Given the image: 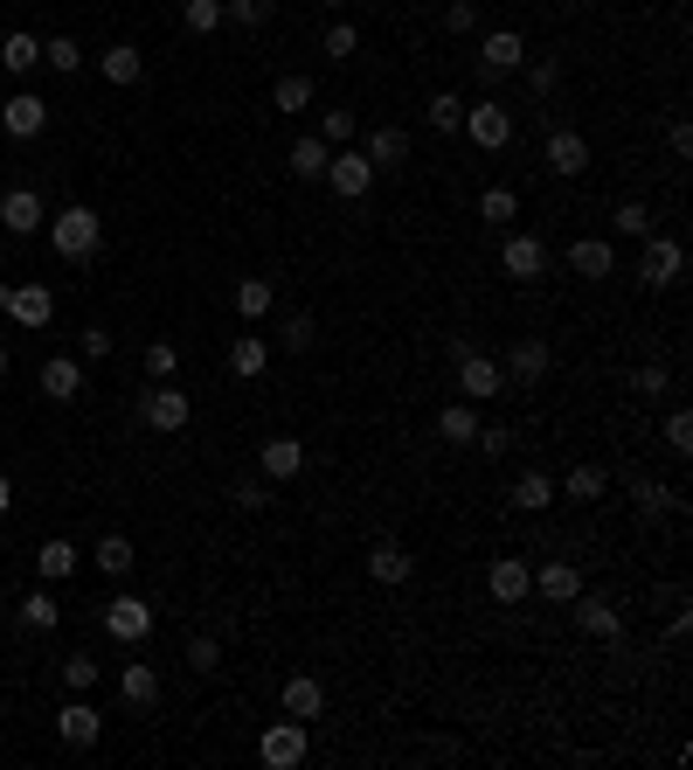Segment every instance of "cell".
Segmentation results:
<instances>
[{"mask_svg": "<svg viewBox=\"0 0 693 770\" xmlns=\"http://www.w3.org/2000/svg\"><path fill=\"white\" fill-rule=\"evenodd\" d=\"M527 63V42L513 35V29H493L485 35V49H479V76H513Z\"/></svg>", "mask_w": 693, "mask_h": 770, "instance_id": "14", "label": "cell"}, {"mask_svg": "<svg viewBox=\"0 0 693 770\" xmlns=\"http://www.w3.org/2000/svg\"><path fill=\"white\" fill-rule=\"evenodd\" d=\"M361 153H368V167H375V174H389V167L409 160V133H402V125H375V133L361 139Z\"/></svg>", "mask_w": 693, "mask_h": 770, "instance_id": "22", "label": "cell"}, {"mask_svg": "<svg viewBox=\"0 0 693 770\" xmlns=\"http://www.w3.org/2000/svg\"><path fill=\"white\" fill-rule=\"evenodd\" d=\"M181 375V347L174 341H146V382H174Z\"/></svg>", "mask_w": 693, "mask_h": 770, "instance_id": "41", "label": "cell"}, {"mask_svg": "<svg viewBox=\"0 0 693 770\" xmlns=\"http://www.w3.org/2000/svg\"><path fill=\"white\" fill-rule=\"evenodd\" d=\"M319 341V326H313V313H292L285 326H277V347H292V354H305V347H313Z\"/></svg>", "mask_w": 693, "mask_h": 770, "instance_id": "49", "label": "cell"}, {"mask_svg": "<svg viewBox=\"0 0 693 770\" xmlns=\"http://www.w3.org/2000/svg\"><path fill=\"white\" fill-rule=\"evenodd\" d=\"M256 466H264V479H298V472H305V445H298V438H264Z\"/></svg>", "mask_w": 693, "mask_h": 770, "instance_id": "24", "label": "cell"}, {"mask_svg": "<svg viewBox=\"0 0 693 770\" xmlns=\"http://www.w3.org/2000/svg\"><path fill=\"white\" fill-rule=\"evenodd\" d=\"M500 271H506V278H521V285H534V278L548 271V243H542V237H527V229H513V237L500 243Z\"/></svg>", "mask_w": 693, "mask_h": 770, "instance_id": "11", "label": "cell"}, {"mask_svg": "<svg viewBox=\"0 0 693 770\" xmlns=\"http://www.w3.org/2000/svg\"><path fill=\"white\" fill-rule=\"evenodd\" d=\"M485 590H493V604H527L534 597V562L527 555H493L485 562Z\"/></svg>", "mask_w": 693, "mask_h": 770, "instance_id": "5", "label": "cell"}, {"mask_svg": "<svg viewBox=\"0 0 693 770\" xmlns=\"http://www.w3.org/2000/svg\"><path fill=\"white\" fill-rule=\"evenodd\" d=\"M319 708H326V687L313 674H292L285 680V715H292V722H319Z\"/></svg>", "mask_w": 693, "mask_h": 770, "instance_id": "27", "label": "cell"}, {"mask_svg": "<svg viewBox=\"0 0 693 770\" xmlns=\"http://www.w3.org/2000/svg\"><path fill=\"white\" fill-rule=\"evenodd\" d=\"M576 632L610 646V638H624V618H618V604H603V597H589V590H582V597H576Z\"/></svg>", "mask_w": 693, "mask_h": 770, "instance_id": "18", "label": "cell"}, {"mask_svg": "<svg viewBox=\"0 0 693 770\" xmlns=\"http://www.w3.org/2000/svg\"><path fill=\"white\" fill-rule=\"evenodd\" d=\"M542 167L561 174V181H576V174H589V139L576 133V125H555V133L542 139Z\"/></svg>", "mask_w": 693, "mask_h": 770, "instance_id": "7", "label": "cell"}, {"mask_svg": "<svg viewBox=\"0 0 693 770\" xmlns=\"http://www.w3.org/2000/svg\"><path fill=\"white\" fill-rule=\"evenodd\" d=\"M680 271H686V250L673 237H645V250H638V278H645L652 292H665V285H680Z\"/></svg>", "mask_w": 693, "mask_h": 770, "instance_id": "9", "label": "cell"}, {"mask_svg": "<svg viewBox=\"0 0 693 770\" xmlns=\"http://www.w3.org/2000/svg\"><path fill=\"white\" fill-rule=\"evenodd\" d=\"M319 49H326V56H333V63H347V56H354V49H361V29H354V21H333V29L319 35Z\"/></svg>", "mask_w": 693, "mask_h": 770, "instance_id": "46", "label": "cell"}, {"mask_svg": "<svg viewBox=\"0 0 693 770\" xmlns=\"http://www.w3.org/2000/svg\"><path fill=\"white\" fill-rule=\"evenodd\" d=\"M49 243H56V257L84 264V257H97V243H105V222H97V209L70 201V209H56V216H49Z\"/></svg>", "mask_w": 693, "mask_h": 770, "instance_id": "1", "label": "cell"}, {"mask_svg": "<svg viewBox=\"0 0 693 770\" xmlns=\"http://www.w3.org/2000/svg\"><path fill=\"white\" fill-rule=\"evenodd\" d=\"M458 125H465V97L438 91V97H430V133H458Z\"/></svg>", "mask_w": 693, "mask_h": 770, "instance_id": "45", "label": "cell"}, {"mask_svg": "<svg viewBox=\"0 0 693 770\" xmlns=\"http://www.w3.org/2000/svg\"><path fill=\"white\" fill-rule=\"evenodd\" d=\"M444 29L451 35H472L479 29V8H472V0H451V8H444Z\"/></svg>", "mask_w": 693, "mask_h": 770, "instance_id": "56", "label": "cell"}, {"mask_svg": "<svg viewBox=\"0 0 693 770\" xmlns=\"http://www.w3.org/2000/svg\"><path fill=\"white\" fill-rule=\"evenodd\" d=\"M0 229H8V237H35L42 229V195L35 188H8L0 195Z\"/></svg>", "mask_w": 693, "mask_h": 770, "instance_id": "16", "label": "cell"}, {"mask_svg": "<svg viewBox=\"0 0 693 770\" xmlns=\"http://www.w3.org/2000/svg\"><path fill=\"white\" fill-rule=\"evenodd\" d=\"M319 139L326 146H354V139H361V118H354V112H326L319 118Z\"/></svg>", "mask_w": 693, "mask_h": 770, "instance_id": "47", "label": "cell"}, {"mask_svg": "<svg viewBox=\"0 0 693 770\" xmlns=\"http://www.w3.org/2000/svg\"><path fill=\"white\" fill-rule=\"evenodd\" d=\"M264 368H271V341H264V333H237V341H229V375L256 382Z\"/></svg>", "mask_w": 693, "mask_h": 770, "instance_id": "23", "label": "cell"}, {"mask_svg": "<svg viewBox=\"0 0 693 770\" xmlns=\"http://www.w3.org/2000/svg\"><path fill=\"white\" fill-rule=\"evenodd\" d=\"M479 153H500L506 139H513V112L500 105V97H479V105H465V125H458Z\"/></svg>", "mask_w": 693, "mask_h": 770, "instance_id": "3", "label": "cell"}, {"mask_svg": "<svg viewBox=\"0 0 693 770\" xmlns=\"http://www.w3.org/2000/svg\"><path fill=\"white\" fill-rule=\"evenodd\" d=\"M368 576L396 590V583L417 576V562H409V549H402V542H375V549H368Z\"/></svg>", "mask_w": 693, "mask_h": 770, "instance_id": "25", "label": "cell"}, {"mask_svg": "<svg viewBox=\"0 0 693 770\" xmlns=\"http://www.w3.org/2000/svg\"><path fill=\"white\" fill-rule=\"evenodd\" d=\"M569 271L589 278V285H597V278H610V271H618V250H610V237H576V243H569Z\"/></svg>", "mask_w": 693, "mask_h": 770, "instance_id": "19", "label": "cell"}, {"mask_svg": "<svg viewBox=\"0 0 693 770\" xmlns=\"http://www.w3.org/2000/svg\"><path fill=\"white\" fill-rule=\"evenodd\" d=\"M229 500H237L243 513H256V507H264L271 493H264V479H237V486H229Z\"/></svg>", "mask_w": 693, "mask_h": 770, "instance_id": "57", "label": "cell"}, {"mask_svg": "<svg viewBox=\"0 0 693 770\" xmlns=\"http://www.w3.org/2000/svg\"><path fill=\"white\" fill-rule=\"evenodd\" d=\"M21 625H29V632H56L63 625V604L49 597V590H29V597H21Z\"/></svg>", "mask_w": 693, "mask_h": 770, "instance_id": "34", "label": "cell"}, {"mask_svg": "<svg viewBox=\"0 0 693 770\" xmlns=\"http://www.w3.org/2000/svg\"><path fill=\"white\" fill-rule=\"evenodd\" d=\"M271 305H277V292H271V278H243V285H237V313H243V320H264V313H271Z\"/></svg>", "mask_w": 693, "mask_h": 770, "instance_id": "36", "label": "cell"}, {"mask_svg": "<svg viewBox=\"0 0 693 770\" xmlns=\"http://www.w3.org/2000/svg\"><path fill=\"white\" fill-rule=\"evenodd\" d=\"M8 320L29 326V333L49 326V320H56V292H49V285H14V292H8Z\"/></svg>", "mask_w": 693, "mask_h": 770, "instance_id": "15", "label": "cell"}, {"mask_svg": "<svg viewBox=\"0 0 693 770\" xmlns=\"http://www.w3.org/2000/svg\"><path fill=\"white\" fill-rule=\"evenodd\" d=\"M521 70H527V91H534V97H548V91L561 84V63H555V56H542V63H521Z\"/></svg>", "mask_w": 693, "mask_h": 770, "instance_id": "51", "label": "cell"}, {"mask_svg": "<svg viewBox=\"0 0 693 770\" xmlns=\"http://www.w3.org/2000/svg\"><path fill=\"white\" fill-rule=\"evenodd\" d=\"M97 76H105V84H118V91H125V84H139V76H146V56H139L133 42H112L105 56H97Z\"/></svg>", "mask_w": 693, "mask_h": 770, "instance_id": "26", "label": "cell"}, {"mask_svg": "<svg viewBox=\"0 0 693 770\" xmlns=\"http://www.w3.org/2000/svg\"><path fill=\"white\" fill-rule=\"evenodd\" d=\"M118 695L125 701H133V708H153V701H160V674H153V666H118Z\"/></svg>", "mask_w": 693, "mask_h": 770, "instance_id": "33", "label": "cell"}, {"mask_svg": "<svg viewBox=\"0 0 693 770\" xmlns=\"http://www.w3.org/2000/svg\"><path fill=\"white\" fill-rule=\"evenodd\" d=\"M665 451H693V417H686V409H673V417H665Z\"/></svg>", "mask_w": 693, "mask_h": 770, "instance_id": "52", "label": "cell"}, {"mask_svg": "<svg viewBox=\"0 0 693 770\" xmlns=\"http://www.w3.org/2000/svg\"><path fill=\"white\" fill-rule=\"evenodd\" d=\"M0 375H8V347H0Z\"/></svg>", "mask_w": 693, "mask_h": 770, "instance_id": "63", "label": "cell"}, {"mask_svg": "<svg viewBox=\"0 0 693 770\" xmlns=\"http://www.w3.org/2000/svg\"><path fill=\"white\" fill-rule=\"evenodd\" d=\"M610 229H618V237H631V243H645V237H652V209H645V201H618Z\"/></svg>", "mask_w": 693, "mask_h": 770, "instance_id": "39", "label": "cell"}, {"mask_svg": "<svg viewBox=\"0 0 693 770\" xmlns=\"http://www.w3.org/2000/svg\"><path fill=\"white\" fill-rule=\"evenodd\" d=\"M479 216L485 222H513V216H521V195H513V188H485L479 195Z\"/></svg>", "mask_w": 693, "mask_h": 770, "instance_id": "48", "label": "cell"}, {"mask_svg": "<svg viewBox=\"0 0 693 770\" xmlns=\"http://www.w3.org/2000/svg\"><path fill=\"white\" fill-rule=\"evenodd\" d=\"M555 500V479L548 472H521V479H513V507H521V513H542Z\"/></svg>", "mask_w": 693, "mask_h": 770, "instance_id": "35", "label": "cell"}, {"mask_svg": "<svg viewBox=\"0 0 693 770\" xmlns=\"http://www.w3.org/2000/svg\"><path fill=\"white\" fill-rule=\"evenodd\" d=\"M631 389H638V396H665V389H673V375H665L659 362H645V368L631 375Z\"/></svg>", "mask_w": 693, "mask_h": 770, "instance_id": "53", "label": "cell"}, {"mask_svg": "<svg viewBox=\"0 0 693 770\" xmlns=\"http://www.w3.org/2000/svg\"><path fill=\"white\" fill-rule=\"evenodd\" d=\"M0 70H8V76H29V70H42V35L14 29L8 42H0Z\"/></svg>", "mask_w": 693, "mask_h": 770, "instance_id": "31", "label": "cell"}, {"mask_svg": "<svg viewBox=\"0 0 693 770\" xmlns=\"http://www.w3.org/2000/svg\"><path fill=\"white\" fill-rule=\"evenodd\" d=\"M326 181H333V195L361 201V195L375 188V167H368V153H361V146H333V160H326Z\"/></svg>", "mask_w": 693, "mask_h": 770, "instance_id": "10", "label": "cell"}, {"mask_svg": "<svg viewBox=\"0 0 693 770\" xmlns=\"http://www.w3.org/2000/svg\"><path fill=\"white\" fill-rule=\"evenodd\" d=\"M534 590H542L548 604H576V597H582V570L555 555V562H542V570H534Z\"/></svg>", "mask_w": 693, "mask_h": 770, "instance_id": "21", "label": "cell"}, {"mask_svg": "<svg viewBox=\"0 0 693 770\" xmlns=\"http://www.w3.org/2000/svg\"><path fill=\"white\" fill-rule=\"evenodd\" d=\"M76 562H84V555H76V542L49 534V542L35 549V576H42V583H63V576H76Z\"/></svg>", "mask_w": 693, "mask_h": 770, "instance_id": "28", "label": "cell"}, {"mask_svg": "<svg viewBox=\"0 0 693 770\" xmlns=\"http://www.w3.org/2000/svg\"><path fill=\"white\" fill-rule=\"evenodd\" d=\"M42 63L56 70V76H76V70H84V49H76L70 35H49V42H42Z\"/></svg>", "mask_w": 693, "mask_h": 770, "instance_id": "42", "label": "cell"}, {"mask_svg": "<svg viewBox=\"0 0 693 770\" xmlns=\"http://www.w3.org/2000/svg\"><path fill=\"white\" fill-rule=\"evenodd\" d=\"M665 139H673L680 160H693V125H686V118H673V133H665Z\"/></svg>", "mask_w": 693, "mask_h": 770, "instance_id": "59", "label": "cell"}, {"mask_svg": "<svg viewBox=\"0 0 693 770\" xmlns=\"http://www.w3.org/2000/svg\"><path fill=\"white\" fill-rule=\"evenodd\" d=\"M0 715H8V695H0Z\"/></svg>", "mask_w": 693, "mask_h": 770, "instance_id": "64", "label": "cell"}, {"mask_svg": "<svg viewBox=\"0 0 693 770\" xmlns=\"http://www.w3.org/2000/svg\"><path fill=\"white\" fill-rule=\"evenodd\" d=\"M0 125H8L14 139H42V125H49V105H42L35 91H14L8 105H0Z\"/></svg>", "mask_w": 693, "mask_h": 770, "instance_id": "17", "label": "cell"}, {"mask_svg": "<svg viewBox=\"0 0 693 770\" xmlns=\"http://www.w3.org/2000/svg\"><path fill=\"white\" fill-rule=\"evenodd\" d=\"M631 507L645 513V521H665V513L680 507V493H673L665 479H631Z\"/></svg>", "mask_w": 693, "mask_h": 770, "instance_id": "32", "label": "cell"}, {"mask_svg": "<svg viewBox=\"0 0 693 770\" xmlns=\"http://www.w3.org/2000/svg\"><path fill=\"white\" fill-rule=\"evenodd\" d=\"M188 666H195V674H216V666H222V646H216V638H188Z\"/></svg>", "mask_w": 693, "mask_h": 770, "instance_id": "54", "label": "cell"}, {"mask_svg": "<svg viewBox=\"0 0 693 770\" xmlns=\"http://www.w3.org/2000/svg\"><path fill=\"white\" fill-rule=\"evenodd\" d=\"M285 160H292V174H298V181H326L333 146H326L319 133H305V139H292V153H285Z\"/></svg>", "mask_w": 693, "mask_h": 770, "instance_id": "30", "label": "cell"}, {"mask_svg": "<svg viewBox=\"0 0 693 770\" xmlns=\"http://www.w3.org/2000/svg\"><path fill=\"white\" fill-rule=\"evenodd\" d=\"M438 438H444V445H472V438H479V403H465V396L444 403V409H438Z\"/></svg>", "mask_w": 693, "mask_h": 770, "instance_id": "29", "label": "cell"}, {"mask_svg": "<svg viewBox=\"0 0 693 770\" xmlns=\"http://www.w3.org/2000/svg\"><path fill=\"white\" fill-rule=\"evenodd\" d=\"M76 341H84V362H105V354H112V333L97 326V320H91L84 333H76Z\"/></svg>", "mask_w": 693, "mask_h": 770, "instance_id": "58", "label": "cell"}, {"mask_svg": "<svg viewBox=\"0 0 693 770\" xmlns=\"http://www.w3.org/2000/svg\"><path fill=\"white\" fill-rule=\"evenodd\" d=\"M305 750H313V736H305V722H271L264 736H256V757H264L271 770H298Z\"/></svg>", "mask_w": 693, "mask_h": 770, "instance_id": "8", "label": "cell"}, {"mask_svg": "<svg viewBox=\"0 0 693 770\" xmlns=\"http://www.w3.org/2000/svg\"><path fill=\"white\" fill-rule=\"evenodd\" d=\"M458 396H465V403L506 396V368L493 362V354H479V347H458Z\"/></svg>", "mask_w": 693, "mask_h": 770, "instance_id": "2", "label": "cell"}, {"mask_svg": "<svg viewBox=\"0 0 693 770\" xmlns=\"http://www.w3.org/2000/svg\"><path fill=\"white\" fill-rule=\"evenodd\" d=\"M319 8H347V0H319Z\"/></svg>", "mask_w": 693, "mask_h": 770, "instance_id": "62", "label": "cell"}, {"mask_svg": "<svg viewBox=\"0 0 693 770\" xmlns=\"http://www.w3.org/2000/svg\"><path fill=\"white\" fill-rule=\"evenodd\" d=\"M313 105V76H277L271 84V112H305Z\"/></svg>", "mask_w": 693, "mask_h": 770, "instance_id": "37", "label": "cell"}, {"mask_svg": "<svg viewBox=\"0 0 693 770\" xmlns=\"http://www.w3.org/2000/svg\"><path fill=\"white\" fill-rule=\"evenodd\" d=\"M8 292H14V285H8V278H0V313H8Z\"/></svg>", "mask_w": 693, "mask_h": 770, "instance_id": "61", "label": "cell"}, {"mask_svg": "<svg viewBox=\"0 0 693 770\" xmlns=\"http://www.w3.org/2000/svg\"><path fill=\"white\" fill-rule=\"evenodd\" d=\"M63 687H70V695H91V687H97V659L91 653H70L63 659Z\"/></svg>", "mask_w": 693, "mask_h": 770, "instance_id": "50", "label": "cell"}, {"mask_svg": "<svg viewBox=\"0 0 693 770\" xmlns=\"http://www.w3.org/2000/svg\"><path fill=\"white\" fill-rule=\"evenodd\" d=\"M181 21H188V35H216L222 29V0H181Z\"/></svg>", "mask_w": 693, "mask_h": 770, "instance_id": "44", "label": "cell"}, {"mask_svg": "<svg viewBox=\"0 0 693 770\" xmlns=\"http://www.w3.org/2000/svg\"><path fill=\"white\" fill-rule=\"evenodd\" d=\"M277 14V0H222V21H237V29H264Z\"/></svg>", "mask_w": 693, "mask_h": 770, "instance_id": "43", "label": "cell"}, {"mask_svg": "<svg viewBox=\"0 0 693 770\" xmlns=\"http://www.w3.org/2000/svg\"><path fill=\"white\" fill-rule=\"evenodd\" d=\"M42 396H49V403H76V396H84V362L49 354V362H42Z\"/></svg>", "mask_w": 693, "mask_h": 770, "instance_id": "20", "label": "cell"}, {"mask_svg": "<svg viewBox=\"0 0 693 770\" xmlns=\"http://www.w3.org/2000/svg\"><path fill=\"white\" fill-rule=\"evenodd\" d=\"M56 736L70 742V750H97V736H105V715H97L84 695H76V701L56 715Z\"/></svg>", "mask_w": 693, "mask_h": 770, "instance_id": "13", "label": "cell"}, {"mask_svg": "<svg viewBox=\"0 0 693 770\" xmlns=\"http://www.w3.org/2000/svg\"><path fill=\"white\" fill-rule=\"evenodd\" d=\"M133 542H125V534H105V542H97V570H105V576H133Z\"/></svg>", "mask_w": 693, "mask_h": 770, "instance_id": "40", "label": "cell"}, {"mask_svg": "<svg viewBox=\"0 0 693 770\" xmlns=\"http://www.w3.org/2000/svg\"><path fill=\"white\" fill-rule=\"evenodd\" d=\"M105 632L118 638V646H139V638L153 632V604L125 590V597H112V604H105Z\"/></svg>", "mask_w": 693, "mask_h": 770, "instance_id": "12", "label": "cell"}, {"mask_svg": "<svg viewBox=\"0 0 693 770\" xmlns=\"http://www.w3.org/2000/svg\"><path fill=\"white\" fill-rule=\"evenodd\" d=\"M472 445H479L485 458H500V451H513V430H506V424H479V438H472Z\"/></svg>", "mask_w": 693, "mask_h": 770, "instance_id": "55", "label": "cell"}, {"mask_svg": "<svg viewBox=\"0 0 693 770\" xmlns=\"http://www.w3.org/2000/svg\"><path fill=\"white\" fill-rule=\"evenodd\" d=\"M506 389H542V375L555 368V354H548V341H534V333H527V341H513L506 347Z\"/></svg>", "mask_w": 693, "mask_h": 770, "instance_id": "6", "label": "cell"}, {"mask_svg": "<svg viewBox=\"0 0 693 770\" xmlns=\"http://www.w3.org/2000/svg\"><path fill=\"white\" fill-rule=\"evenodd\" d=\"M8 507H14V479H8V472H0V513H8Z\"/></svg>", "mask_w": 693, "mask_h": 770, "instance_id": "60", "label": "cell"}, {"mask_svg": "<svg viewBox=\"0 0 693 770\" xmlns=\"http://www.w3.org/2000/svg\"><path fill=\"white\" fill-rule=\"evenodd\" d=\"M603 486H610V472H603V466H569L561 493H569V500H603Z\"/></svg>", "mask_w": 693, "mask_h": 770, "instance_id": "38", "label": "cell"}, {"mask_svg": "<svg viewBox=\"0 0 693 770\" xmlns=\"http://www.w3.org/2000/svg\"><path fill=\"white\" fill-rule=\"evenodd\" d=\"M188 417H195V403H188V389H174V382H153V389L139 396V424L146 430H188Z\"/></svg>", "mask_w": 693, "mask_h": 770, "instance_id": "4", "label": "cell"}]
</instances>
